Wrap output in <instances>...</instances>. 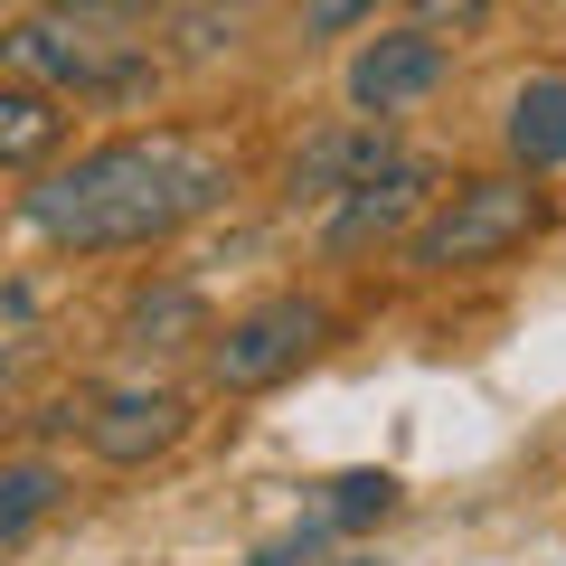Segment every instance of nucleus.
Masks as SVG:
<instances>
[{"instance_id":"nucleus-1","label":"nucleus","mask_w":566,"mask_h":566,"mask_svg":"<svg viewBox=\"0 0 566 566\" xmlns=\"http://www.w3.org/2000/svg\"><path fill=\"white\" fill-rule=\"evenodd\" d=\"M237 161L199 133H114L76 161H57L39 189H20V218L66 255H142L218 218Z\"/></svg>"},{"instance_id":"nucleus-2","label":"nucleus","mask_w":566,"mask_h":566,"mask_svg":"<svg viewBox=\"0 0 566 566\" xmlns=\"http://www.w3.org/2000/svg\"><path fill=\"white\" fill-rule=\"evenodd\" d=\"M547 237V189L528 170H482V180H453L444 199L406 227V274H482V264L520 255Z\"/></svg>"},{"instance_id":"nucleus-3","label":"nucleus","mask_w":566,"mask_h":566,"mask_svg":"<svg viewBox=\"0 0 566 566\" xmlns=\"http://www.w3.org/2000/svg\"><path fill=\"white\" fill-rule=\"evenodd\" d=\"M0 76H29L48 95H142L151 85V48L114 39L95 10L57 0V10H29L20 29H0Z\"/></svg>"},{"instance_id":"nucleus-4","label":"nucleus","mask_w":566,"mask_h":566,"mask_svg":"<svg viewBox=\"0 0 566 566\" xmlns=\"http://www.w3.org/2000/svg\"><path fill=\"white\" fill-rule=\"evenodd\" d=\"M322 340H331V303H312V293H274V303L237 312L227 331H208V387H227V397H264V387H283Z\"/></svg>"},{"instance_id":"nucleus-5","label":"nucleus","mask_w":566,"mask_h":566,"mask_svg":"<svg viewBox=\"0 0 566 566\" xmlns=\"http://www.w3.org/2000/svg\"><path fill=\"white\" fill-rule=\"evenodd\" d=\"M434 189H444V170L424 161V151H397V161L378 170V180H359L349 199L322 208V255H368V245H406V227L434 208Z\"/></svg>"},{"instance_id":"nucleus-6","label":"nucleus","mask_w":566,"mask_h":566,"mask_svg":"<svg viewBox=\"0 0 566 566\" xmlns=\"http://www.w3.org/2000/svg\"><path fill=\"white\" fill-rule=\"evenodd\" d=\"M397 151H406L397 114H340V123H322V133L293 142V161H283V199H293V208H331V199H349L359 180H378Z\"/></svg>"},{"instance_id":"nucleus-7","label":"nucleus","mask_w":566,"mask_h":566,"mask_svg":"<svg viewBox=\"0 0 566 566\" xmlns=\"http://www.w3.org/2000/svg\"><path fill=\"white\" fill-rule=\"evenodd\" d=\"M76 424H85V453H95V463L142 472V463H161V453L189 444L199 406H189V387H104Z\"/></svg>"},{"instance_id":"nucleus-8","label":"nucleus","mask_w":566,"mask_h":566,"mask_svg":"<svg viewBox=\"0 0 566 566\" xmlns=\"http://www.w3.org/2000/svg\"><path fill=\"white\" fill-rule=\"evenodd\" d=\"M444 76H453L444 29L406 20V29H378V39L349 48V76L340 85H349V114H406V104H424Z\"/></svg>"},{"instance_id":"nucleus-9","label":"nucleus","mask_w":566,"mask_h":566,"mask_svg":"<svg viewBox=\"0 0 566 566\" xmlns=\"http://www.w3.org/2000/svg\"><path fill=\"white\" fill-rule=\"evenodd\" d=\"M501 151H510V170H528V180L566 170V76H557V66H538V76L510 85V104H501Z\"/></svg>"},{"instance_id":"nucleus-10","label":"nucleus","mask_w":566,"mask_h":566,"mask_svg":"<svg viewBox=\"0 0 566 566\" xmlns=\"http://www.w3.org/2000/svg\"><path fill=\"white\" fill-rule=\"evenodd\" d=\"M57 142H66V95H48L29 76H0V170H39Z\"/></svg>"},{"instance_id":"nucleus-11","label":"nucleus","mask_w":566,"mask_h":566,"mask_svg":"<svg viewBox=\"0 0 566 566\" xmlns=\"http://www.w3.org/2000/svg\"><path fill=\"white\" fill-rule=\"evenodd\" d=\"M57 501H66V463L57 453H0V547H20Z\"/></svg>"},{"instance_id":"nucleus-12","label":"nucleus","mask_w":566,"mask_h":566,"mask_svg":"<svg viewBox=\"0 0 566 566\" xmlns=\"http://www.w3.org/2000/svg\"><path fill=\"white\" fill-rule=\"evenodd\" d=\"M322 510H331L340 538H368V528H387V520L406 510V491H397V472H331V482H322Z\"/></svg>"},{"instance_id":"nucleus-13","label":"nucleus","mask_w":566,"mask_h":566,"mask_svg":"<svg viewBox=\"0 0 566 566\" xmlns=\"http://www.w3.org/2000/svg\"><path fill=\"white\" fill-rule=\"evenodd\" d=\"M208 340V312H199V293L189 283H161V293H142L133 312H123V340H142V349H161V340Z\"/></svg>"},{"instance_id":"nucleus-14","label":"nucleus","mask_w":566,"mask_h":566,"mask_svg":"<svg viewBox=\"0 0 566 566\" xmlns=\"http://www.w3.org/2000/svg\"><path fill=\"white\" fill-rule=\"evenodd\" d=\"M331 538H340V528H331V510H312V520H293L283 538H264L245 566H322V547H331Z\"/></svg>"},{"instance_id":"nucleus-15","label":"nucleus","mask_w":566,"mask_h":566,"mask_svg":"<svg viewBox=\"0 0 566 566\" xmlns=\"http://www.w3.org/2000/svg\"><path fill=\"white\" fill-rule=\"evenodd\" d=\"M387 0H303V39H349V29H368Z\"/></svg>"},{"instance_id":"nucleus-16","label":"nucleus","mask_w":566,"mask_h":566,"mask_svg":"<svg viewBox=\"0 0 566 566\" xmlns=\"http://www.w3.org/2000/svg\"><path fill=\"white\" fill-rule=\"evenodd\" d=\"M491 10H501V0H416V20H424V29H482Z\"/></svg>"},{"instance_id":"nucleus-17","label":"nucleus","mask_w":566,"mask_h":566,"mask_svg":"<svg viewBox=\"0 0 566 566\" xmlns=\"http://www.w3.org/2000/svg\"><path fill=\"white\" fill-rule=\"evenodd\" d=\"M76 10H95V20H151L161 0H76Z\"/></svg>"},{"instance_id":"nucleus-18","label":"nucleus","mask_w":566,"mask_h":566,"mask_svg":"<svg viewBox=\"0 0 566 566\" xmlns=\"http://www.w3.org/2000/svg\"><path fill=\"white\" fill-rule=\"evenodd\" d=\"M331 566H378V557H368V547H349V557H331Z\"/></svg>"}]
</instances>
